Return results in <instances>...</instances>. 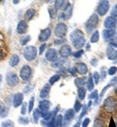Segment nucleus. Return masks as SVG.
I'll return each instance as SVG.
<instances>
[{"instance_id":"obj_1","label":"nucleus","mask_w":117,"mask_h":127,"mask_svg":"<svg viewBox=\"0 0 117 127\" xmlns=\"http://www.w3.org/2000/svg\"><path fill=\"white\" fill-rule=\"evenodd\" d=\"M23 55L27 62H31L37 57V49L34 46H26L23 51Z\"/></svg>"},{"instance_id":"obj_2","label":"nucleus","mask_w":117,"mask_h":127,"mask_svg":"<svg viewBox=\"0 0 117 127\" xmlns=\"http://www.w3.org/2000/svg\"><path fill=\"white\" fill-rule=\"evenodd\" d=\"M54 33L57 37L59 38H65L67 33V27L66 24L64 23H59L56 25L55 30H54Z\"/></svg>"},{"instance_id":"obj_3","label":"nucleus","mask_w":117,"mask_h":127,"mask_svg":"<svg viewBox=\"0 0 117 127\" xmlns=\"http://www.w3.org/2000/svg\"><path fill=\"white\" fill-rule=\"evenodd\" d=\"M98 24H99V17H98L97 14H93L92 16L89 18V20L87 21V23L85 25L87 32H93L96 29V27H97Z\"/></svg>"},{"instance_id":"obj_4","label":"nucleus","mask_w":117,"mask_h":127,"mask_svg":"<svg viewBox=\"0 0 117 127\" xmlns=\"http://www.w3.org/2000/svg\"><path fill=\"white\" fill-rule=\"evenodd\" d=\"M109 10V2L102 0L98 3L97 6V15L99 16H104Z\"/></svg>"},{"instance_id":"obj_5","label":"nucleus","mask_w":117,"mask_h":127,"mask_svg":"<svg viewBox=\"0 0 117 127\" xmlns=\"http://www.w3.org/2000/svg\"><path fill=\"white\" fill-rule=\"evenodd\" d=\"M31 74H32L31 68H30V66L27 65V64L23 65V66L21 68V70H20V77L23 80V81H27V80L30 79Z\"/></svg>"},{"instance_id":"obj_6","label":"nucleus","mask_w":117,"mask_h":127,"mask_svg":"<svg viewBox=\"0 0 117 127\" xmlns=\"http://www.w3.org/2000/svg\"><path fill=\"white\" fill-rule=\"evenodd\" d=\"M6 83L10 87H14L19 83V76L15 72H8L6 74Z\"/></svg>"},{"instance_id":"obj_7","label":"nucleus","mask_w":117,"mask_h":127,"mask_svg":"<svg viewBox=\"0 0 117 127\" xmlns=\"http://www.w3.org/2000/svg\"><path fill=\"white\" fill-rule=\"evenodd\" d=\"M116 106V102L112 97H107L104 101H103V108L104 110L108 112L113 111V110L115 109Z\"/></svg>"},{"instance_id":"obj_8","label":"nucleus","mask_w":117,"mask_h":127,"mask_svg":"<svg viewBox=\"0 0 117 127\" xmlns=\"http://www.w3.org/2000/svg\"><path fill=\"white\" fill-rule=\"evenodd\" d=\"M59 54H60V56L62 57V59H67L68 57H70L71 55H72V50H71V47L69 46V45H67V44H64L61 49H60V51H59Z\"/></svg>"},{"instance_id":"obj_9","label":"nucleus","mask_w":117,"mask_h":127,"mask_svg":"<svg viewBox=\"0 0 117 127\" xmlns=\"http://www.w3.org/2000/svg\"><path fill=\"white\" fill-rule=\"evenodd\" d=\"M74 115H75V111H73L72 109L67 110L66 111V113H65V118H64V122H63V127L68 126V124L70 123V121L74 118Z\"/></svg>"},{"instance_id":"obj_10","label":"nucleus","mask_w":117,"mask_h":127,"mask_svg":"<svg viewBox=\"0 0 117 127\" xmlns=\"http://www.w3.org/2000/svg\"><path fill=\"white\" fill-rule=\"evenodd\" d=\"M45 57H46L47 61L54 63V62H56V61L58 60V52H57V50H56V49H54V48H50V49H48V50H47Z\"/></svg>"},{"instance_id":"obj_11","label":"nucleus","mask_w":117,"mask_h":127,"mask_svg":"<svg viewBox=\"0 0 117 127\" xmlns=\"http://www.w3.org/2000/svg\"><path fill=\"white\" fill-rule=\"evenodd\" d=\"M103 26H104L105 30H113L116 26V20L111 16L106 17L103 22Z\"/></svg>"},{"instance_id":"obj_12","label":"nucleus","mask_w":117,"mask_h":127,"mask_svg":"<svg viewBox=\"0 0 117 127\" xmlns=\"http://www.w3.org/2000/svg\"><path fill=\"white\" fill-rule=\"evenodd\" d=\"M51 107V102L48 100H43V101H40L39 102V107H38V110L41 111L43 114L47 113L49 110H50Z\"/></svg>"},{"instance_id":"obj_13","label":"nucleus","mask_w":117,"mask_h":127,"mask_svg":"<svg viewBox=\"0 0 117 127\" xmlns=\"http://www.w3.org/2000/svg\"><path fill=\"white\" fill-rule=\"evenodd\" d=\"M51 33H52V31H51V29H49V28L43 30L42 32H40V34H39V37H38L39 41H40V42H45V41H47V40L50 38Z\"/></svg>"},{"instance_id":"obj_14","label":"nucleus","mask_w":117,"mask_h":127,"mask_svg":"<svg viewBox=\"0 0 117 127\" xmlns=\"http://www.w3.org/2000/svg\"><path fill=\"white\" fill-rule=\"evenodd\" d=\"M115 29H113V30H104L103 32H102V36H103V39H104V41H106V42H110V40L112 39V37L115 35Z\"/></svg>"},{"instance_id":"obj_15","label":"nucleus","mask_w":117,"mask_h":127,"mask_svg":"<svg viewBox=\"0 0 117 127\" xmlns=\"http://www.w3.org/2000/svg\"><path fill=\"white\" fill-rule=\"evenodd\" d=\"M76 68V72L80 75H85L88 72V66L85 63H78L75 65Z\"/></svg>"},{"instance_id":"obj_16","label":"nucleus","mask_w":117,"mask_h":127,"mask_svg":"<svg viewBox=\"0 0 117 127\" xmlns=\"http://www.w3.org/2000/svg\"><path fill=\"white\" fill-rule=\"evenodd\" d=\"M106 57L110 61H115L117 59V50H115V48L108 46L106 48Z\"/></svg>"},{"instance_id":"obj_17","label":"nucleus","mask_w":117,"mask_h":127,"mask_svg":"<svg viewBox=\"0 0 117 127\" xmlns=\"http://www.w3.org/2000/svg\"><path fill=\"white\" fill-rule=\"evenodd\" d=\"M72 42V45H73V47L76 48V49H78V50H80V49H83V47L85 46V42H86V40H85V37H80V38H77V39H74V40H72L71 41Z\"/></svg>"},{"instance_id":"obj_18","label":"nucleus","mask_w":117,"mask_h":127,"mask_svg":"<svg viewBox=\"0 0 117 127\" xmlns=\"http://www.w3.org/2000/svg\"><path fill=\"white\" fill-rule=\"evenodd\" d=\"M23 102V93H17L13 98V106L14 108H19Z\"/></svg>"},{"instance_id":"obj_19","label":"nucleus","mask_w":117,"mask_h":127,"mask_svg":"<svg viewBox=\"0 0 117 127\" xmlns=\"http://www.w3.org/2000/svg\"><path fill=\"white\" fill-rule=\"evenodd\" d=\"M27 31V24L25 21H20L17 27V32L19 34H23Z\"/></svg>"},{"instance_id":"obj_20","label":"nucleus","mask_w":117,"mask_h":127,"mask_svg":"<svg viewBox=\"0 0 117 127\" xmlns=\"http://www.w3.org/2000/svg\"><path fill=\"white\" fill-rule=\"evenodd\" d=\"M50 90H51V86L50 84H46L43 86L42 90L40 91V98L42 99H46L48 98L49 95H50Z\"/></svg>"},{"instance_id":"obj_21","label":"nucleus","mask_w":117,"mask_h":127,"mask_svg":"<svg viewBox=\"0 0 117 127\" xmlns=\"http://www.w3.org/2000/svg\"><path fill=\"white\" fill-rule=\"evenodd\" d=\"M80 37H84V33L82 31H80V30H74L73 32L70 33V35H69V38H70V40L72 41V40H74V39H77V38H80Z\"/></svg>"},{"instance_id":"obj_22","label":"nucleus","mask_w":117,"mask_h":127,"mask_svg":"<svg viewBox=\"0 0 117 127\" xmlns=\"http://www.w3.org/2000/svg\"><path fill=\"white\" fill-rule=\"evenodd\" d=\"M86 85H87V89H88L89 91H93V90H94L95 83H94V80H93V77H92V73L89 74L88 79L86 81Z\"/></svg>"},{"instance_id":"obj_23","label":"nucleus","mask_w":117,"mask_h":127,"mask_svg":"<svg viewBox=\"0 0 117 127\" xmlns=\"http://www.w3.org/2000/svg\"><path fill=\"white\" fill-rule=\"evenodd\" d=\"M54 122L56 127H63V122H64V117L62 114H58L54 117Z\"/></svg>"},{"instance_id":"obj_24","label":"nucleus","mask_w":117,"mask_h":127,"mask_svg":"<svg viewBox=\"0 0 117 127\" xmlns=\"http://www.w3.org/2000/svg\"><path fill=\"white\" fill-rule=\"evenodd\" d=\"M57 109H58V108H57ZM57 109L53 111H48L47 113H45V114L43 115V119H44L45 122H49V121H51V120L54 118V115H55V113H56Z\"/></svg>"},{"instance_id":"obj_25","label":"nucleus","mask_w":117,"mask_h":127,"mask_svg":"<svg viewBox=\"0 0 117 127\" xmlns=\"http://www.w3.org/2000/svg\"><path fill=\"white\" fill-rule=\"evenodd\" d=\"M89 100H90V101H91V100H95V105H98L99 100H100L98 90H93V91H92V93L89 95Z\"/></svg>"},{"instance_id":"obj_26","label":"nucleus","mask_w":117,"mask_h":127,"mask_svg":"<svg viewBox=\"0 0 117 127\" xmlns=\"http://www.w3.org/2000/svg\"><path fill=\"white\" fill-rule=\"evenodd\" d=\"M19 62H20L19 56L14 54V55H12V57L9 60V64H10V66H16L18 64H19Z\"/></svg>"},{"instance_id":"obj_27","label":"nucleus","mask_w":117,"mask_h":127,"mask_svg":"<svg viewBox=\"0 0 117 127\" xmlns=\"http://www.w3.org/2000/svg\"><path fill=\"white\" fill-rule=\"evenodd\" d=\"M99 39H100L99 31H94V32H93L92 35H91V38H90L91 43H97V42H99Z\"/></svg>"},{"instance_id":"obj_28","label":"nucleus","mask_w":117,"mask_h":127,"mask_svg":"<svg viewBox=\"0 0 117 127\" xmlns=\"http://www.w3.org/2000/svg\"><path fill=\"white\" fill-rule=\"evenodd\" d=\"M35 13H36V11H35L34 9H28V10L24 13V19H25L26 21H30L34 17Z\"/></svg>"},{"instance_id":"obj_29","label":"nucleus","mask_w":117,"mask_h":127,"mask_svg":"<svg viewBox=\"0 0 117 127\" xmlns=\"http://www.w3.org/2000/svg\"><path fill=\"white\" fill-rule=\"evenodd\" d=\"M77 96H78V99L79 100H82L83 101L86 97V89L84 87H81V88H78L77 89Z\"/></svg>"},{"instance_id":"obj_30","label":"nucleus","mask_w":117,"mask_h":127,"mask_svg":"<svg viewBox=\"0 0 117 127\" xmlns=\"http://www.w3.org/2000/svg\"><path fill=\"white\" fill-rule=\"evenodd\" d=\"M43 113L41 112V111H39L38 109H35L33 111V119H34V122L35 123H37L38 122V119H39V117H43Z\"/></svg>"},{"instance_id":"obj_31","label":"nucleus","mask_w":117,"mask_h":127,"mask_svg":"<svg viewBox=\"0 0 117 127\" xmlns=\"http://www.w3.org/2000/svg\"><path fill=\"white\" fill-rule=\"evenodd\" d=\"M74 83H75V85H76L77 88H81V87H84V85L86 84V81L82 77H78V78L75 79Z\"/></svg>"},{"instance_id":"obj_32","label":"nucleus","mask_w":117,"mask_h":127,"mask_svg":"<svg viewBox=\"0 0 117 127\" xmlns=\"http://www.w3.org/2000/svg\"><path fill=\"white\" fill-rule=\"evenodd\" d=\"M72 9H73V7H72V5H70L67 10H65L63 12L65 14V16H66V20H69L71 18V16H72Z\"/></svg>"},{"instance_id":"obj_33","label":"nucleus","mask_w":117,"mask_h":127,"mask_svg":"<svg viewBox=\"0 0 117 127\" xmlns=\"http://www.w3.org/2000/svg\"><path fill=\"white\" fill-rule=\"evenodd\" d=\"M61 78V74H59V73H57V74H54L53 76H51L50 79H49V84L51 85H53V84H55L57 81H59Z\"/></svg>"},{"instance_id":"obj_34","label":"nucleus","mask_w":117,"mask_h":127,"mask_svg":"<svg viewBox=\"0 0 117 127\" xmlns=\"http://www.w3.org/2000/svg\"><path fill=\"white\" fill-rule=\"evenodd\" d=\"M65 3H66V1H63V0L55 1V8H56V10H57V11L62 10L63 7H64V5H65Z\"/></svg>"},{"instance_id":"obj_35","label":"nucleus","mask_w":117,"mask_h":127,"mask_svg":"<svg viewBox=\"0 0 117 127\" xmlns=\"http://www.w3.org/2000/svg\"><path fill=\"white\" fill-rule=\"evenodd\" d=\"M81 109H82V105H81V103L79 102V100H76V101L74 102V108H73V111H75V112H79Z\"/></svg>"},{"instance_id":"obj_36","label":"nucleus","mask_w":117,"mask_h":127,"mask_svg":"<svg viewBox=\"0 0 117 127\" xmlns=\"http://www.w3.org/2000/svg\"><path fill=\"white\" fill-rule=\"evenodd\" d=\"M1 127H15V123L12 120H4L1 123Z\"/></svg>"},{"instance_id":"obj_37","label":"nucleus","mask_w":117,"mask_h":127,"mask_svg":"<svg viewBox=\"0 0 117 127\" xmlns=\"http://www.w3.org/2000/svg\"><path fill=\"white\" fill-rule=\"evenodd\" d=\"M84 54V50L83 49H80V50H77V51H75L73 54H72V56L75 58V59H79V58H81L82 57V55Z\"/></svg>"},{"instance_id":"obj_38","label":"nucleus","mask_w":117,"mask_h":127,"mask_svg":"<svg viewBox=\"0 0 117 127\" xmlns=\"http://www.w3.org/2000/svg\"><path fill=\"white\" fill-rule=\"evenodd\" d=\"M92 77H93V80H94V83L95 84H99V81H100V72L95 71L92 74Z\"/></svg>"},{"instance_id":"obj_39","label":"nucleus","mask_w":117,"mask_h":127,"mask_svg":"<svg viewBox=\"0 0 117 127\" xmlns=\"http://www.w3.org/2000/svg\"><path fill=\"white\" fill-rule=\"evenodd\" d=\"M29 40H30V36L25 35V36H23V37H21V38H20V43H21L22 45H25Z\"/></svg>"},{"instance_id":"obj_40","label":"nucleus","mask_w":117,"mask_h":127,"mask_svg":"<svg viewBox=\"0 0 117 127\" xmlns=\"http://www.w3.org/2000/svg\"><path fill=\"white\" fill-rule=\"evenodd\" d=\"M49 14H50V17L51 19H55L57 15H58V11L56 10V8L55 7H53V8H49Z\"/></svg>"},{"instance_id":"obj_41","label":"nucleus","mask_w":117,"mask_h":127,"mask_svg":"<svg viewBox=\"0 0 117 127\" xmlns=\"http://www.w3.org/2000/svg\"><path fill=\"white\" fill-rule=\"evenodd\" d=\"M109 44H110V47L117 48V33H115V35L112 37V39L110 40Z\"/></svg>"},{"instance_id":"obj_42","label":"nucleus","mask_w":117,"mask_h":127,"mask_svg":"<svg viewBox=\"0 0 117 127\" xmlns=\"http://www.w3.org/2000/svg\"><path fill=\"white\" fill-rule=\"evenodd\" d=\"M107 73H108L109 75H115L117 73V66H115V65L110 66V67L108 68V70H107Z\"/></svg>"},{"instance_id":"obj_43","label":"nucleus","mask_w":117,"mask_h":127,"mask_svg":"<svg viewBox=\"0 0 117 127\" xmlns=\"http://www.w3.org/2000/svg\"><path fill=\"white\" fill-rule=\"evenodd\" d=\"M93 127H104L103 126V121L101 119H100V118H97L95 120V122H94Z\"/></svg>"},{"instance_id":"obj_44","label":"nucleus","mask_w":117,"mask_h":127,"mask_svg":"<svg viewBox=\"0 0 117 127\" xmlns=\"http://www.w3.org/2000/svg\"><path fill=\"white\" fill-rule=\"evenodd\" d=\"M33 105H34V98L31 97L30 100H29V103H28V108H27V112H31L32 109H33Z\"/></svg>"},{"instance_id":"obj_45","label":"nucleus","mask_w":117,"mask_h":127,"mask_svg":"<svg viewBox=\"0 0 117 127\" xmlns=\"http://www.w3.org/2000/svg\"><path fill=\"white\" fill-rule=\"evenodd\" d=\"M28 118L27 117H20L19 118V123H21V124H23V125H26V124H28Z\"/></svg>"},{"instance_id":"obj_46","label":"nucleus","mask_w":117,"mask_h":127,"mask_svg":"<svg viewBox=\"0 0 117 127\" xmlns=\"http://www.w3.org/2000/svg\"><path fill=\"white\" fill-rule=\"evenodd\" d=\"M26 109H27V103H23L22 104V110H21V113L23 115H24L27 111H26Z\"/></svg>"},{"instance_id":"obj_47","label":"nucleus","mask_w":117,"mask_h":127,"mask_svg":"<svg viewBox=\"0 0 117 127\" xmlns=\"http://www.w3.org/2000/svg\"><path fill=\"white\" fill-rule=\"evenodd\" d=\"M63 63H64V59L63 60H57L56 62H54L53 63V67H59V66H61L62 64H63Z\"/></svg>"},{"instance_id":"obj_48","label":"nucleus","mask_w":117,"mask_h":127,"mask_svg":"<svg viewBox=\"0 0 117 127\" xmlns=\"http://www.w3.org/2000/svg\"><path fill=\"white\" fill-rule=\"evenodd\" d=\"M65 42H67L66 39H64V38H59V39H56V40L54 41V44H55V45H62V44H64Z\"/></svg>"},{"instance_id":"obj_49","label":"nucleus","mask_w":117,"mask_h":127,"mask_svg":"<svg viewBox=\"0 0 117 127\" xmlns=\"http://www.w3.org/2000/svg\"><path fill=\"white\" fill-rule=\"evenodd\" d=\"M110 86H112V84H110V83H109L108 85H106L105 87H103V88H102V90H101V92H100V97H99L100 99L101 98V97H103L104 93H105V91H106V90H107V89H108V88H109Z\"/></svg>"},{"instance_id":"obj_50","label":"nucleus","mask_w":117,"mask_h":127,"mask_svg":"<svg viewBox=\"0 0 117 127\" xmlns=\"http://www.w3.org/2000/svg\"><path fill=\"white\" fill-rule=\"evenodd\" d=\"M87 113V107L86 106H82V112H80V115H79V120L82 119L84 115Z\"/></svg>"},{"instance_id":"obj_51","label":"nucleus","mask_w":117,"mask_h":127,"mask_svg":"<svg viewBox=\"0 0 117 127\" xmlns=\"http://www.w3.org/2000/svg\"><path fill=\"white\" fill-rule=\"evenodd\" d=\"M89 123H90V118L89 117L84 118L83 120H82V127H88Z\"/></svg>"},{"instance_id":"obj_52","label":"nucleus","mask_w":117,"mask_h":127,"mask_svg":"<svg viewBox=\"0 0 117 127\" xmlns=\"http://www.w3.org/2000/svg\"><path fill=\"white\" fill-rule=\"evenodd\" d=\"M32 87H33V85H32V84H28L26 87H24L23 92H24V93H28V92H30V91L32 90Z\"/></svg>"},{"instance_id":"obj_53","label":"nucleus","mask_w":117,"mask_h":127,"mask_svg":"<svg viewBox=\"0 0 117 127\" xmlns=\"http://www.w3.org/2000/svg\"><path fill=\"white\" fill-rule=\"evenodd\" d=\"M100 74L101 75V76L100 77V80H103L104 78H105L106 74H105V71H104V69H103V68H101V70H100Z\"/></svg>"},{"instance_id":"obj_54","label":"nucleus","mask_w":117,"mask_h":127,"mask_svg":"<svg viewBox=\"0 0 117 127\" xmlns=\"http://www.w3.org/2000/svg\"><path fill=\"white\" fill-rule=\"evenodd\" d=\"M69 72H70L71 75H75V74L77 73V72H76V68H75V66L70 67V68H69Z\"/></svg>"},{"instance_id":"obj_55","label":"nucleus","mask_w":117,"mask_h":127,"mask_svg":"<svg viewBox=\"0 0 117 127\" xmlns=\"http://www.w3.org/2000/svg\"><path fill=\"white\" fill-rule=\"evenodd\" d=\"M45 48H46V44H45V43H43V44L40 46V48H39V54H40V55L43 53V51L45 50Z\"/></svg>"},{"instance_id":"obj_56","label":"nucleus","mask_w":117,"mask_h":127,"mask_svg":"<svg viewBox=\"0 0 117 127\" xmlns=\"http://www.w3.org/2000/svg\"><path fill=\"white\" fill-rule=\"evenodd\" d=\"M111 17H113L115 20H117V11L114 9L112 12H111Z\"/></svg>"},{"instance_id":"obj_57","label":"nucleus","mask_w":117,"mask_h":127,"mask_svg":"<svg viewBox=\"0 0 117 127\" xmlns=\"http://www.w3.org/2000/svg\"><path fill=\"white\" fill-rule=\"evenodd\" d=\"M59 20H60V21H64V20H66V16H65L64 13H61V14L59 15Z\"/></svg>"},{"instance_id":"obj_58","label":"nucleus","mask_w":117,"mask_h":127,"mask_svg":"<svg viewBox=\"0 0 117 127\" xmlns=\"http://www.w3.org/2000/svg\"><path fill=\"white\" fill-rule=\"evenodd\" d=\"M72 127H80V123H79V122H77V123H75L74 125H72Z\"/></svg>"},{"instance_id":"obj_59","label":"nucleus","mask_w":117,"mask_h":127,"mask_svg":"<svg viewBox=\"0 0 117 127\" xmlns=\"http://www.w3.org/2000/svg\"><path fill=\"white\" fill-rule=\"evenodd\" d=\"M91 106H92V101H89V103H88V107L90 108Z\"/></svg>"},{"instance_id":"obj_60","label":"nucleus","mask_w":117,"mask_h":127,"mask_svg":"<svg viewBox=\"0 0 117 127\" xmlns=\"http://www.w3.org/2000/svg\"><path fill=\"white\" fill-rule=\"evenodd\" d=\"M86 49H87V50H90V44H87V45H86Z\"/></svg>"},{"instance_id":"obj_61","label":"nucleus","mask_w":117,"mask_h":127,"mask_svg":"<svg viewBox=\"0 0 117 127\" xmlns=\"http://www.w3.org/2000/svg\"><path fill=\"white\" fill-rule=\"evenodd\" d=\"M2 57H3V53H2L1 51H0V60L2 59Z\"/></svg>"},{"instance_id":"obj_62","label":"nucleus","mask_w":117,"mask_h":127,"mask_svg":"<svg viewBox=\"0 0 117 127\" xmlns=\"http://www.w3.org/2000/svg\"><path fill=\"white\" fill-rule=\"evenodd\" d=\"M1 81H2V75L0 74V84H1Z\"/></svg>"},{"instance_id":"obj_63","label":"nucleus","mask_w":117,"mask_h":127,"mask_svg":"<svg viewBox=\"0 0 117 127\" xmlns=\"http://www.w3.org/2000/svg\"><path fill=\"white\" fill-rule=\"evenodd\" d=\"M114 9H115V10H116V11H117V4H116V5H115V8H114Z\"/></svg>"}]
</instances>
